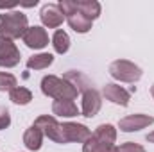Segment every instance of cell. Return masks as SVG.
I'll return each mask as SVG.
<instances>
[{
	"label": "cell",
	"mask_w": 154,
	"mask_h": 152,
	"mask_svg": "<svg viewBox=\"0 0 154 152\" xmlns=\"http://www.w3.org/2000/svg\"><path fill=\"white\" fill-rule=\"evenodd\" d=\"M41 91L43 95L52 97L56 100H74L79 93V90L72 82L56 75H45L41 79Z\"/></svg>",
	"instance_id": "6da1fadb"
},
{
	"label": "cell",
	"mask_w": 154,
	"mask_h": 152,
	"mask_svg": "<svg viewBox=\"0 0 154 152\" xmlns=\"http://www.w3.org/2000/svg\"><path fill=\"white\" fill-rule=\"evenodd\" d=\"M27 16L20 11L0 13V36L7 39H16L27 31Z\"/></svg>",
	"instance_id": "7a4b0ae2"
},
{
	"label": "cell",
	"mask_w": 154,
	"mask_h": 152,
	"mask_svg": "<svg viewBox=\"0 0 154 152\" xmlns=\"http://www.w3.org/2000/svg\"><path fill=\"white\" fill-rule=\"evenodd\" d=\"M57 5H59V9L63 11V14H65L66 22H68V25H70L75 32L84 34V32H88V31L91 29V22L77 11V2L75 0H61Z\"/></svg>",
	"instance_id": "3957f363"
},
{
	"label": "cell",
	"mask_w": 154,
	"mask_h": 152,
	"mask_svg": "<svg viewBox=\"0 0 154 152\" xmlns=\"http://www.w3.org/2000/svg\"><path fill=\"white\" fill-rule=\"evenodd\" d=\"M109 74L113 79L122 82H136L142 77V68L127 59H116L109 65Z\"/></svg>",
	"instance_id": "277c9868"
},
{
	"label": "cell",
	"mask_w": 154,
	"mask_h": 152,
	"mask_svg": "<svg viewBox=\"0 0 154 152\" xmlns=\"http://www.w3.org/2000/svg\"><path fill=\"white\" fill-rule=\"evenodd\" d=\"M34 125L43 132V136H47L48 140H52V141H56V143H66L65 134H63V129H61V123H59L54 116H50V114H41V116L36 118Z\"/></svg>",
	"instance_id": "5b68a950"
},
{
	"label": "cell",
	"mask_w": 154,
	"mask_h": 152,
	"mask_svg": "<svg viewBox=\"0 0 154 152\" xmlns=\"http://www.w3.org/2000/svg\"><path fill=\"white\" fill-rule=\"evenodd\" d=\"M20 63V50L13 43V39L0 36V66L13 68Z\"/></svg>",
	"instance_id": "8992f818"
},
{
	"label": "cell",
	"mask_w": 154,
	"mask_h": 152,
	"mask_svg": "<svg viewBox=\"0 0 154 152\" xmlns=\"http://www.w3.org/2000/svg\"><path fill=\"white\" fill-rule=\"evenodd\" d=\"M61 129H63V134H65V140L66 143L68 141H77V143H86L90 138H91V132L86 125L82 123H74V122H65L61 123Z\"/></svg>",
	"instance_id": "52a82bcc"
},
{
	"label": "cell",
	"mask_w": 154,
	"mask_h": 152,
	"mask_svg": "<svg viewBox=\"0 0 154 152\" xmlns=\"http://www.w3.org/2000/svg\"><path fill=\"white\" fill-rule=\"evenodd\" d=\"M100 106H102V100H100V95L97 90L93 88H88L82 91V116L86 118H93L95 114L100 111Z\"/></svg>",
	"instance_id": "ba28073f"
},
{
	"label": "cell",
	"mask_w": 154,
	"mask_h": 152,
	"mask_svg": "<svg viewBox=\"0 0 154 152\" xmlns=\"http://www.w3.org/2000/svg\"><path fill=\"white\" fill-rule=\"evenodd\" d=\"M151 123H154V118L149 114H129L118 122V127L124 132H134V131L149 127Z\"/></svg>",
	"instance_id": "9c48e42d"
},
{
	"label": "cell",
	"mask_w": 154,
	"mask_h": 152,
	"mask_svg": "<svg viewBox=\"0 0 154 152\" xmlns=\"http://www.w3.org/2000/svg\"><path fill=\"white\" fill-rule=\"evenodd\" d=\"M39 18H41V22H43L45 27H48V29H56V27H59V25L63 23L65 14H63V11L59 9L57 4H47V5L41 7V11H39Z\"/></svg>",
	"instance_id": "30bf717a"
},
{
	"label": "cell",
	"mask_w": 154,
	"mask_h": 152,
	"mask_svg": "<svg viewBox=\"0 0 154 152\" xmlns=\"http://www.w3.org/2000/svg\"><path fill=\"white\" fill-rule=\"evenodd\" d=\"M22 39H23V43H25L29 48H34V50L45 48V47L48 45V34H47V31H45L43 27H38V25L29 27V29L23 32Z\"/></svg>",
	"instance_id": "8fae6325"
},
{
	"label": "cell",
	"mask_w": 154,
	"mask_h": 152,
	"mask_svg": "<svg viewBox=\"0 0 154 152\" xmlns=\"http://www.w3.org/2000/svg\"><path fill=\"white\" fill-rule=\"evenodd\" d=\"M102 95L106 97V100L118 104V106H127L131 100V93L118 84H106L102 90Z\"/></svg>",
	"instance_id": "7c38bea8"
},
{
	"label": "cell",
	"mask_w": 154,
	"mask_h": 152,
	"mask_svg": "<svg viewBox=\"0 0 154 152\" xmlns=\"http://www.w3.org/2000/svg\"><path fill=\"white\" fill-rule=\"evenodd\" d=\"M77 2V11L86 16L90 22L100 16V4L97 0H75Z\"/></svg>",
	"instance_id": "4fadbf2b"
},
{
	"label": "cell",
	"mask_w": 154,
	"mask_h": 152,
	"mask_svg": "<svg viewBox=\"0 0 154 152\" xmlns=\"http://www.w3.org/2000/svg\"><path fill=\"white\" fill-rule=\"evenodd\" d=\"M41 143H43V132L39 131L36 125H31L25 131V134H23V145L29 150H39Z\"/></svg>",
	"instance_id": "5bb4252c"
},
{
	"label": "cell",
	"mask_w": 154,
	"mask_h": 152,
	"mask_svg": "<svg viewBox=\"0 0 154 152\" xmlns=\"http://www.w3.org/2000/svg\"><path fill=\"white\" fill-rule=\"evenodd\" d=\"M52 113L57 114V116L70 118V116H77L79 114V109H77V106L74 104V100H54Z\"/></svg>",
	"instance_id": "9a60e30c"
},
{
	"label": "cell",
	"mask_w": 154,
	"mask_h": 152,
	"mask_svg": "<svg viewBox=\"0 0 154 152\" xmlns=\"http://www.w3.org/2000/svg\"><path fill=\"white\" fill-rule=\"evenodd\" d=\"M82 152H118V147L115 143H106V141H100L91 136L82 145Z\"/></svg>",
	"instance_id": "2e32d148"
},
{
	"label": "cell",
	"mask_w": 154,
	"mask_h": 152,
	"mask_svg": "<svg viewBox=\"0 0 154 152\" xmlns=\"http://www.w3.org/2000/svg\"><path fill=\"white\" fill-rule=\"evenodd\" d=\"M52 63H54V56L52 54H36V56L27 59V68H31V70H43V68H48Z\"/></svg>",
	"instance_id": "e0dca14e"
},
{
	"label": "cell",
	"mask_w": 154,
	"mask_h": 152,
	"mask_svg": "<svg viewBox=\"0 0 154 152\" xmlns=\"http://www.w3.org/2000/svg\"><path fill=\"white\" fill-rule=\"evenodd\" d=\"M93 138L100 140V141H106V143H115L116 140V129L109 123H102L95 129V132L91 134Z\"/></svg>",
	"instance_id": "ac0fdd59"
},
{
	"label": "cell",
	"mask_w": 154,
	"mask_h": 152,
	"mask_svg": "<svg viewBox=\"0 0 154 152\" xmlns=\"http://www.w3.org/2000/svg\"><path fill=\"white\" fill-rule=\"evenodd\" d=\"M9 99L14 102V104H20V106H25L32 100V93L31 90L23 88V86H16L13 91H9Z\"/></svg>",
	"instance_id": "d6986e66"
},
{
	"label": "cell",
	"mask_w": 154,
	"mask_h": 152,
	"mask_svg": "<svg viewBox=\"0 0 154 152\" xmlns=\"http://www.w3.org/2000/svg\"><path fill=\"white\" fill-rule=\"evenodd\" d=\"M52 45H54V50L57 54L68 52V48H70V38H68V34L65 31H61V29L56 31L54 32V38H52Z\"/></svg>",
	"instance_id": "ffe728a7"
},
{
	"label": "cell",
	"mask_w": 154,
	"mask_h": 152,
	"mask_svg": "<svg viewBox=\"0 0 154 152\" xmlns=\"http://www.w3.org/2000/svg\"><path fill=\"white\" fill-rule=\"evenodd\" d=\"M16 86V77L7 72H0V91H13Z\"/></svg>",
	"instance_id": "44dd1931"
},
{
	"label": "cell",
	"mask_w": 154,
	"mask_h": 152,
	"mask_svg": "<svg viewBox=\"0 0 154 152\" xmlns=\"http://www.w3.org/2000/svg\"><path fill=\"white\" fill-rule=\"evenodd\" d=\"M118 152H145V149L134 141H127V143H122L118 147Z\"/></svg>",
	"instance_id": "7402d4cb"
},
{
	"label": "cell",
	"mask_w": 154,
	"mask_h": 152,
	"mask_svg": "<svg viewBox=\"0 0 154 152\" xmlns=\"http://www.w3.org/2000/svg\"><path fill=\"white\" fill-rule=\"evenodd\" d=\"M9 123H11L9 111H7L5 108H0V131H2V129H5V127H9Z\"/></svg>",
	"instance_id": "603a6c76"
},
{
	"label": "cell",
	"mask_w": 154,
	"mask_h": 152,
	"mask_svg": "<svg viewBox=\"0 0 154 152\" xmlns=\"http://www.w3.org/2000/svg\"><path fill=\"white\" fill-rule=\"evenodd\" d=\"M147 141H151V143H154V132H151V134H147V138H145Z\"/></svg>",
	"instance_id": "cb8c5ba5"
},
{
	"label": "cell",
	"mask_w": 154,
	"mask_h": 152,
	"mask_svg": "<svg viewBox=\"0 0 154 152\" xmlns=\"http://www.w3.org/2000/svg\"><path fill=\"white\" fill-rule=\"evenodd\" d=\"M151 95H152V99H154V84L151 86Z\"/></svg>",
	"instance_id": "d4e9b609"
}]
</instances>
